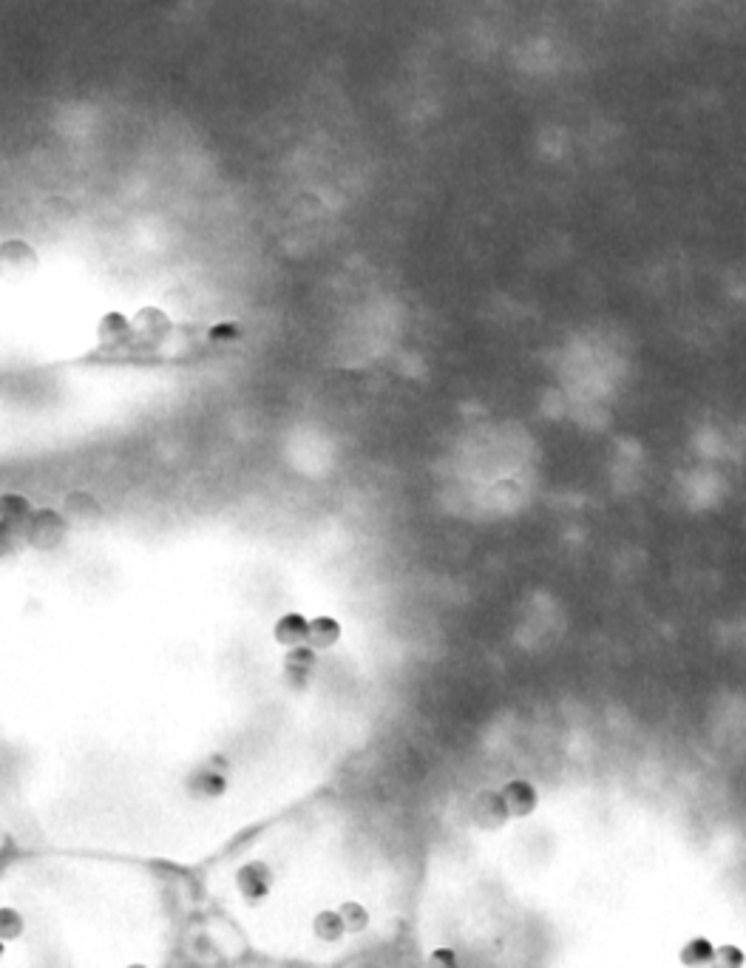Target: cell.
Listing matches in <instances>:
<instances>
[{
	"label": "cell",
	"mask_w": 746,
	"mask_h": 968,
	"mask_svg": "<svg viewBox=\"0 0 746 968\" xmlns=\"http://www.w3.org/2000/svg\"><path fill=\"white\" fill-rule=\"evenodd\" d=\"M716 943L710 938H689L678 952V963L684 968H710Z\"/></svg>",
	"instance_id": "4fadbf2b"
},
{
	"label": "cell",
	"mask_w": 746,
	"mask_h": 968,
	"mask_svg": "<svg viewBox=\"0 0 746 968\" xmlns=\"http://www.w3.org/2000/svg\"><path fill=\"white\" fill-rule=\"evenodd\" d=\"M60 514H63L65 520H69V526H72V523L88 526V523H94L97 517H100V503H97V498H94V494L77 489V492L65 494L63 512Z\"/></svg>",
	"instance_id": "52a82bcc"
},
{
	"label": "cell",
	"mask_w": 746,
	"mask_h": 968,
	"mask_svg": "<svg viewBox=\"0 0 746 968\" xmlns=\"http://www.w3.org/2000/svg\"><path fill=\"white\" fill-rule=\"evenodd\" d=\"M429 966L431 968H460V960H457V954H454V948L440 946L429 954Z\"/></svg>",
	"instance_id": "e0dca14e"
},
{
	"label": "cell",
	"mask_w": 746,
	"mask_h": 968,
	"mask_svg": "<svg viewBox=\"0 0 746 968\" xmlns=\"http://www.w3.org/2000/svg\"><path fill=\"white\" fill-rule=\"evenodd\" d=\"M32 500L26 494H17V492H9V494H0V523L9 526L12 531L23 537V528L29 523L32 517Z\"/></svg>",
	"instance_id": "ba28073f"
},
{
	"label": "cell",
	"mask_w": 746,
	"mask_h": 968,
	"mask_svg": "<svg viewBox=\"0 0 746 968\" xmlns=\"http://www.w3.org/2000/svg\"><path fill=\"white\" fill-rule=\"evenodd\" d=\"M472 821L474 826L488 832L503 830L509 824V812H505V804L500 798V789H482V793L474 795Z\"/></svg>",
	"instance_id": "277c9868"
},
{
	"label": "cell",
	"mask_w": 746,
	"mask_h": 968,
	"mask_svg": "<svg viewBox=\"0 0 746 968\" xmlns=\"http://www.w3.org/2000/svg\"><path fill=\"white\" fill-rule=\"evenodd\" d=\"M309 934H313L318 943H327V946L341 943V940L346 938L344 923H341L335 909H318L316 915L309 918Z\"/></svg>",
	"instance_id": "30bf717a"
},
{
	"label": "cell",
	"mask_w": 746,
	"mask_h": 968,
	"mask_svg": "<svg viewBox=\"0 0 746 968\" xmlns=\"http://www.w3.org/2000/svg\"><path fill=\"white\" fill-rule=\"evenodd\" d=\"M509 818H528L539 807V793L528 779H511L500 789Z\"/></svg>",
	"instance_id": "5b68a950"
},
{
	"label": "cell",
	"mask_w": 746,
	"mask_h": 968,
	"mask_svg": "<svg viewBox=\"0 0 746 968\" xmlns=\"http://www.w3.org/2000/svg\"><path fill=\"white\" fill-rule=\"evenodd\" d=\"M710 968H744V952H741L738 946H732V943H726V946H716Z\"/></svg>",
	"instance_id": "9a60e30c"
},
{
	"label": "cell",
	"mask_w": 746,
	"mask_h": 968,
	"mask_svg": "<svg viewBox=\"0 0 746 968\" xmlns=\"http://www.w3.org/2000/svg\"><path fill=\"white\" fill-rule=\"evenodd\" d=\"M273 642L279 645L281 651H293V648L309 645V616L298 614V611H288V614L276 616Z\"/></svg>",
	"instance_id": "8992f818"
},
{
	"label": "cell",
	"mask_w": 746,
	"mask_h": 968,
	"mask_svg": "<svg viewBox=\"0 0 746 968\" xmlns=\"http://www.w3.org/2000/svg\"><path fill=\"white\" fill-rule=\"evenodd\" d=\"M239 339V327L236 324H216L210 327V341L213 344H230V341Z\"/></svg>",
	"instance_id": "ac0fdd59"
},
{
	"label": "cell",
	"mask_w": 746,
	"mask_h": 968,
	"mask_svg": "<svg viewBox=\"0 0 746 968\" xmlns=\"http://www.w3.org/2000/svg\"><path fill=\"white\" fill-rule=\"evenodd\" d=\"M335 911L338 918H341V923H344L346 934L366 932V926H369V911H366L364 904H358V900H344Z\"/></svg>",
	"instance_id": "5bb4252c"
},
{
	"label": "cell",
	"mask_w": 746,
	"mask_h": 968,
	"mask_svg": "<svg viewBox=\"0 0 746 968\" xmlns=\"http://www.w3.org/2000/svg\"><path fill=\"white\" fill-rule=\"evenodd\" d=\"M102 853L0 849V968H154L125 954Z\"/></svg>",
	"instance_id": "6da1fadb"
},
{
	"label": "cell",
	"mask_w": 746,
	"mask_h": 968,
	"mask_svg": "<svg viewBox=\"0 0 746 968\" xmlns=\"http://www.w3.org/2000/svg\"><path fill=\"white\" fill-rule=\"evenodd\" d=\"M37 250L26 238H7L0 242V279L7 282H23L37 273Z\"/></svg>",
	"instance_id": "3957f363"
},
{
	"label": "cell",
	"mask_w": 746,
	"mask_h": 968,
	"mask_svg": "<svg viewBox=\"0 0 746 968\" xmlns=\"http://www.w3.org/2000/svg\"><path fill=\"white\" fill-rule=\"evenodd\" d=\"M97 333H100L102 350H117L131 341V321L120 313H108L97 327Z\"/></svg>",
	"instance_id": "7c38bea8"
},
{
	"label": "cell",
	"mask_w": 746,
	"mask_h": 968,
	"mask_svg": "<svg viewBox=\"0 0 746 968\" xmlns=\"http://www.w3.org/2000/svg\"><path fill=\"white\" fill-rule=\"evenodd\" d=\"M69 540V520L54 508H35L23 528V546L37 554H54Z\"/></svg>",
	"instance_id": "7a4b0ae2"
},
{
	"label": "cell",
	"mask_w": 746,
	"mask_h": 968,
	"mask_svg": "<svg viewBox=\"0 0 746 968\" xmlns=\"http://www.w3.org/2000/svg\"><path fill=\"white\" fill-rule=\"evenodd\" d=\"M341 642V625L332 616H313L309 620V648L318 653L332 651Z\"/></svg>",
	"instance_id": "8fae6325"
},
{
	"label": "cell",
	"mask_w": 746,
	"mask_h": 968,
	"mask_svg": "<svg viewBox=\"0 0 746 968\" xmlns=\"http://www.w3.org/2000/svg\"><path fill=\"white\" fill-rule=\"evenodd\" d=\"M168 333H171V321H168L166 313L159 310H143L131 324V335L137 341H145V344H157Z\"/></svg>",
	"instance_id": "9c48e42d"
},
{
	"label": "cell",
	"mask_w": 746,
	"mask_h": 968,
	"mask_svg": "<svg viewBox=\"0 0 746 968\" xmlns=\"http://www.w3.org/2000/svg\"><path fill=\"white\" fill-rule=\"evenodd\" d=\"M23 549V537L17 531H12L9 526L0 523V563H7V560H15Z\"/></svg>",
	"instance_id": "2e32d148"
}]
</instances>
